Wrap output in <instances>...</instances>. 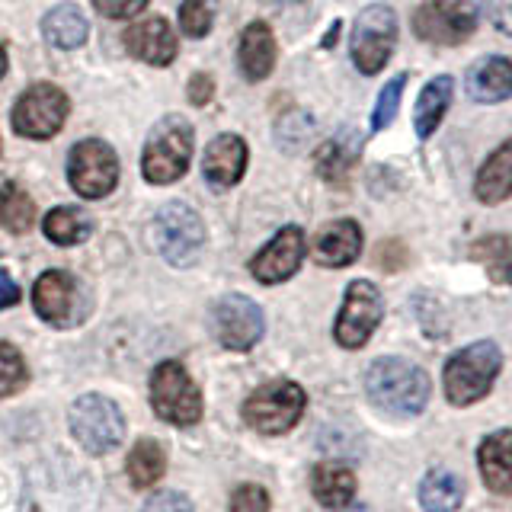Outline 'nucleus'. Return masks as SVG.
<instances>
[{"label":"nucleus","mask_w":512,"mask_h":512,"mask_svg":"<svg viewBox=\"0 0 512 512\" xmlns=\"http://www.w3.org/2000/svg\"><path fill=\"white\" fill-rule=\"evenodd\" d=\"M365 391H368V400L384 413L416 416L426 410L432 384L420 365L397 359V356H384L372 362V368L365 372Z\"/></svg>","instance_id":"obj_1"},{"label":"nucleus","mask_w":512,"mask_h":512,"mask_svg":"<svg viewBox=\"0 0 512 512\" xmlns=\"http://www.w3.org/2000/svg\"><path fill=\"white\" fill-rule=\"evenodd\" d=\"M500 368H503V352L490 340L458 349L455 356L445 362V372H442L445 397L452 400L455 407L477 404V400H484L490 394Z\"/></svg>","instance_id":"obj_2"},{"label":"nucleus","mask_w":512,"mask_h":512,"mask_svg":"<svg viewBox=\"0 0 512 512\" xmlns=\"http://www.w3.org/2000/svg\"><path fill=\"white\" fill-rule=\"evenodd\" d=\"M192 160V125L183 116L160 119L141 154V173L154 186L176 183L189 170Z\"/></svg>","instance_id":"obj_3"},{"label":"nucleus","mask_w":512,"mask_h":512,"mask_svg":"<svg viewBox=\"0 0 512 512\" xmlns=\"http://www.w3.org/2000/svg\"><path fill=\"white\" fill-rule=\"evenodd\" d=\"M308 407V394L295 381H269L260 384L244 404V420L250 429L263 432V436H282V432L295 429Z\"/></svg>","instance_id":"obj_4"},{"label":"nucleus","mask_w":512,"mask_h":512,"mask_svg":"<svg viewBox=\"0 0 512 512\" xmlns=\"http://www.w3.org/2000/svg\"><path fill=\"white\" fill-rule=\"evenodd\" d=\"M154 244L170 266H192L205 244V224L186 202H167L154 218Z\"/></svg>","instance_id":"obj_5"},{"label":"nucleus","mask_w":512,"mask_h":512,"mask_svg":"<svg viewBox=\"0 0 512 512\" xmlns=\"http://www.w3.org/2000/svg\"><path fill=\"white\" fill-rule=\"evenodd\" d=\"M151 407L164 423L192 426L202 420V394L180 362H160L151 375Z\"/></svg>","instance_id":"obj_6"},{"label":"nucleus","mask_w":512,"mask_h":512,"mask_svg":"<svg viewBox=\"0 0 512 512\" xmlns=\"http://www.w3.org/2000/svg\"><path fill=\"white\" fill-rule=\"evenodd\" d=\"M71 432L90 455H106L125 439V416L109 397L84 394L71 404Z\"/></svg>","instance_id":"obj_7"},{"label":"nucleus","mask_w":512,"mask_h":512,"mask_svg":"<svg viewBox=\"0 0 512 512\" xmlns=\"http://www.w3.org/2000/svg\"><path fill=\"white\" fill-rule=\"evenodd\" d=\"M397 42V16L391 7L372 4L356 16L352 26V61L362 74H378L388 64Z\"/></svg>","instance_id":"obj_8"},{"label":"nucleus","mask_w":512,"mask_h":512,"mask_svg":"<svg viewBox=\"0 0 512 512\" xmlns=\"http://www.w3.org/2000/svg\"><path fill=\"white\" fill-rule=\"evenodd\" d=\"M68 176L77 196L103 199L119 183V157L106 141H77L68 157Z\"/></svg>","instance_id":"obj_9"},{"label":"nucleus","mask_w":512,"mask_h":512,"mask_svg":"<svg viewBox=\"0 0 512 512\" xmlns=\"http://www.w3.org/2000/svg\"><path fill=\"white\" fill-rule=\"evenodd\" d=\"M68 119V96L55 84H32L13 106V132L23 138H52Z\"/></svg>","instance_id":"obj_10"},{"label":"nucleus","mask_w":512,"mask_h":512,"mask_svg":"<svg viewBox=\"0 0 512 512\" xmlns=\"http://www.w3.org/2000/svg\"><path fill=\"white\" fill-rule=\"evenodd\" d=\"M381 317H384V301L378 288L368 279L349 282L340 317H336V327H333L336 343L343 349H362L368 343V336L378 330Z\"/></svg>","instance_id":"obj_11"},{"label":"nucleus","mask_w":512,"mask_h":512,"mask_svg":"<svg viewBox=\"0 0 512 512\" xmlns=\"http://www.w3.org/2000/svg\"><path fill=\"white\" fill-rule=\"evenodd\" d=\"M477 29V7L461 0H429L413 13V32L423 42L458 45Z\"/></svg>","instance_id":"obj_12"},{"label":"nucleus","mask_w":512,"mask_h":512,"mask_svg":"<svg viewBox=\"0 0 512 512\" xmlns=\"http://www.w3.org/2000/svg\"><path fill=\"white\" fill-rule=\"evenodd\" d=\"M212 330L224 349L247 352L263 336V311L244 295H224L212 308Z\"/></svg>","instance_id":"obj_13"},{"label":"nucleus","mask_w":512,"mask_h":512,"mask_svg":"<svg viewBox=\"0 0 512 512\" xmlns=\"http://www.w3.org/2000/svg\"><path fill=\"white\" fill-rule=\"evenodd\" d=\"M301 260H304V234H301V228H295V224H288V228H282L260 253L253 256L250 272L256 276V282L276 285V282L292 279Z\"/></svg>","instance_id":"obj_14"},{"label":"nucleus","mask_w":512,"mask_h":512,"mask_svg":"<svg viewBox=\"0 0 512 512\" xmlns=\"http://www.w3.org/2000/svg\"><path fill=\"white\" fill-rule=\"evenodd\" d=\"M74 298H77V285L68 272L61 269H48L32 285V304H36V314L52 327H68L74 324Z\"/></svg>","instance_id":"obj_15"},{"label":"nucleus","mask_w":512,"mask_h":512,"mask_svg":"<svg viewBox=\"0 0 512 512\" xmlns=\"http://www.w3.org/2000/svg\"><path fill=\"white\" fill-rule=\"evenodd\" d=\"M247 170V141L237 135H218L205 148L202 173L212 189H231Z\"/></svg>","instance_id":"obj_16"},{"label":"nucleus","mask_w":512,"mask_h":512,"mask_svg":"<svg viewBox=\"0 0 512 512\" xmlns=\"http://www.w3.org/2000/svg\"><path fill=\"white\" fill-rule=\"evenodd\" d=\"M125 45L138 61H148L154 68H164L176 58V36L164 16H144L125 32Z\"/></svg>","instance_id":"obj_17"},{"label":"nucleus","mask_w":512,"mask_h":512,"mask_svg":"<svg viewBox=\"0 0 512 512\" xmlns=\"http://www.w3.org/2000/svg\"><path fill=\"white\" fill-rule=\"evenodd\" d=\"M359 253H362V228L352 218L330 221L314 240V260L330 269L356 263Z\"/></svg>","instance_id":"obj_18"},{"label":"nucleus","mask_w":512,"mask_h":512,"mask_svg":"<svg viewBox=\"0 0 512 512\" xmlns=\"http://www.w3.org/2000/svg\"><path fill=\"white\" fill-rule=\"evenodd\" d=\"M480 477L496 496H512V429H496L477 448Z\"/></svg>","instance_id":"obj_19"},{"label":"nucleus","mask_w":512,"mask_h":512,"mask_svg":"<svg viewBox=\"0 0 512 512\" xmlns=\"http://www.w3.org/2000/svg\"><path fill=\"white\" fill-rule=\"evenodd\" d=\"M464 87L474 103H506L512 96V61L500 55L474 61Z\"/></svg>","instance_id":"obj_20"},{"label":"nucleus","mask_w":512,"mask_h":512,"mask_svg":"<svg viewBox=\"0 0 512 512\" xmlns=\"http://www.w3.org/2000/svg\"><path fill=\"white\" fill-rule=\"evenodd\" d=\"M237 64L247 80H263L272 74V64H276V36H272V29L266 23H250L244 29L237 48Z\"/></svg>","instance_id":"obj_21"},{"label":"nucleus","mask_w":512,"mask_h":512,"mask_svg":"<svg viewBox=\"0 0 512 512\" xmlns=\"http://www.w3.org/2000/svg\"><path fill=\"white\" fill-rule=\"evenodd\" d=\"M474 196L484 205H500L512 196V138L503 141L500 148L484 160V167L477 170Z\"/></svg>","instance_id":"obj_22"},{"label":"nucleus","mask_w":512,"mask_h":512,"mask_svg":"<svg viewBox=\"0 0 512 512\" xmlns=\"http://www.w3.org/2000/svg\"><path fill=\"white\" fill-rule=\"evenodd\" d=\"M311 490L320 506L343 509L352 503V496H356V474L340 461H324V464H317L311 474Z\"/></svg>","instance_id":"obj_23"},{"label":"nucleus","mask_w":512,"mask_h":512,"mask_svg":"<svg viewBox=\"0 0 512 512\" xmlns=\"http://www.w3.org/2000/svg\"><path fill=\"white\" fill-rule=\"evenodd\" d=\"M452 93H455V80L448 74L432 77L429 84L423 87L420 100H416L413 109V128L420 138H429L439 128V122L445 119L448 106H452Z\"/></svg>","instance_id":"obj_24"},{"label":"nucleus","mask_w":512,"mask_h":512,"mask_svg":"<svg viewBox=\"0 0 512 512\" xmlns=\"http://www.w3.org/2000/svg\"><path fill=\"white\" fill-rule=\"evenodd\" d=\"M362 151V138L356 132H340L336 138H330L324 148L317 151V173L320 180H327L333 186H343L352 173V164Z\"/></svg>","instance_id":"obj_25"},{"label":"nucleus","mask_w":512,"mask_h":512,"mask_svg":"<svg viewBox=\"0 0 512 512\" xmlns=\"http://www.w3.org/2000/svg\"><path fill=\"white\" fill-rule=\"evenodd\" d=\"M87 32H90L87 16L74 4H58L55 10H48L42 20V36L55 48H80L87 42Z\"/></svg>","instance_id":"obj_26"},{"label":"nucleus","mask_w":512,"mask_h":512,"mask_svg":"<svg viewBox=\"0 0 512 512\" xmlns=\"http://www.w3.org/2000/svg\"><path fill=\"white\" fill-rule=\"evenodd\" d=\"M420 503L426 512H455L464 503V480L448 468H432L420 480Z\"/></svg>","instance_id":"obj_27"},{"label":"nucleus","mask_w":512,"mask_h":512,"mask_svg":"<svg viewBox=\"0 0 512 512\" xmlns=\"http://www.w3.org/2000/svg\"><path fill=\"white\" fill-rule=\"evenodd\" d=\"M471 260L484 266L496 285H512V234H490L474 240Z\"/></svg>","instance_id":"obj_28"},{"label":"nucleus","mask_w":512,"mask_h":512,"mask_svg":"<svg viewBox=\"0 0 512 512\" xmlns=\"http://www.w3.org/2000/svg\"><path fill=\"white\" fill-rule=\"evenodd\" d=\"M167 471V452L154 439H141L132 455H128V477L135 487H151L157 484Z\"/></svg>","instance_id":"obj_29"},{"label":"nucleus","mask_w":512,"mask_h":512,"mask_svg":"<svg viewBox=\"0 0 512 512\" xmlns=\"http://www.w3.org/2000/svg\"><path fill=\"white\" fill-rule=\"evenodd\" d=\"M45 237L58 247H74L80 240L90 237V221L87 215H80L77 208H52L42 221Z\"/></svg>","instance_id":"obj_30"},{"label":"nucleus","mask_w":512,"mask_h":512,"mask_svg":"<svg viewBox=\"0 0 512 512\" xmlns=\"http://www.w3.org/2000/svg\"><path fill=\"white\" fill-rule=\"evenodd\" d=\"M0 221H4V228L13 234H26L32 224H36V205H32V199L23 189H16V186L4 189V199H0Z\"/></svg>","instance_id":"obj_31"},{"label":"nucleus","mask_w":512,"mask_h":512,"mask_svg":"<svg viewBox=\"0 0 512 512\" xmlns=\"http://www.w3.org/2000/svg\"><path fill=\"white\" fill-rule=\"evenodd\" d=\"M29 381L26 362L10 343L0 340V397H13L16 391H23Z\"/></svg>","instance_id":"obj_32"},{"label":"nucleus","mask_w":512,"mask_h":512,"mask_svg":"<svg viewBox=\"0 0 512 512\" xmlns=\"http://www.w3.org/2000/svg\"><path fill=\"white\" fill-rule=\"evenodd\" d=\"M404 87H407V74H397L391 77L388 84H384V90L378 93V100H375V109H372V132H384L394 116H397V109H400V96H404Z\"/></svg>","instance_id":"obj_33"},{"label":"nucleus","mask_w":512,"mask_h":512,"mask_svg":"<svg viewBox=\"0 0 512 512\" xmlns=\"http://www.w3.org/2000/svg\"><path fill=\"white\" fill-rule=\"evenodd\" d=\"M180 26L192 39L208 36V29H212V7H208V0H186L180 7Z\"/></svg>","instance_id":"obj_34"},{"label":"nucleus","mask_w":512,"mask_h":512,"mask_svg":"<svg viewBox=\"0 0 512 512\" xmlns=\"http://www.w3.org/2000/svg\"><path fill=\"white\" fill-rule=\"evenodd\" d=\"M231 512H269V493L260 484H240L231 493Z\"/></svg>","instance_id":"obj_35"},{"label":"nucleus","mask_w":512,"mask_h":512,"mask_svg":"<svg viewBox=\"0 0 512 512\" xmlns=\"http://www.w3.org/2000/svg\"><path fill=\"white\" fill-rule=\"evenodd\" d=\"M93 7L106 20H128V16L144 13L148 0H93Z\"/></svg>","instance_id":"obj_36"},{"label":"nucleus","mask_w":512,"mask_h":512,"mask_svg":"<svg viewBox=\"0 0 512 512\" xmlns=\"http://www.w3.org/2000/svg\"><path fill=\"white\" fill-rule=\"evenodd\" d=\"M141 512H192V503H189V496L176 493V490H160L144 503Z\"/></svg>","instance_id":"obj_37"},{"label":"nucleus","mask_w":512,"mask_h":512,"mask_svg":"<svg viewBox=\"0 0 512 512\" xmlns=\"http://www.w3.org/2000/svg\"><path fill=\"white\" fill-rule=\"evenodd\" d=\"M212 93H215V80L208 74H196L189 80V103L205 106L208 100H212Z\"/></svg>","instance_id":"obj_38"},{"label":"nucleus","mask_w":512,"mask_h":512,"mask_svg":"<svg viewBox=\"0 0 512 512\" xmlns=\"http://www.w3.org/2000/svg\"><path fill=\"white\" fill-rule=\"evenodd\" d=\"M487 13H490V23L496 29H503L512 36V0H493V4L487 7Z\"/></svg>","instance_id":"obj_39"},{"label":"nucleus","mask_w":512,"mask_h":512,"mask_svg":"<svg viewBox=\"0 0 512 512\" xmlns=\"http://www.w3.org/2000/svg\"><path fill=\"white\" fill-rule=\"evenodd\" d=\"M20 301V285L10 279L7 269H0V311L4 308H13V304Z\"/></svg>","instance_id":"obj_40"},{"label":"nucleus","mask_w":512,"mask_h":512,"mask_svg":"<svg viewBox=\"0 0 512 512\" xmlns=\"http://www.w3.org/2000/svg\"><path fill=\"white\" fill-rule=\"evenodd\" d=\"M7 74V52H4V45H0V77Z\"/></svg>","instance_id":"obj_41"},{"label":"nucleus","mask_w":512,"mask_h":512,"mask_svg":"<svg viewBox=\"0 0 512 512\" xmlns=\"http://www.w3.org/2000/svg\"><path fill=\"white\" fill-rule=\"evenodd\" d=\"M266 4H276V7H282V4H298V0H266Z\"/></svg>","instance_id":"obj_42"}]
</instances>
